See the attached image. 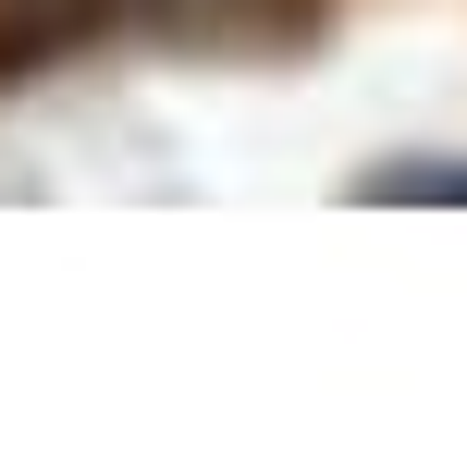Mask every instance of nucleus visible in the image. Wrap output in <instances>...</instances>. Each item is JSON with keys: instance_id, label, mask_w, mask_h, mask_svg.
<instances>
[{"instance_id": "1", "label": "nucleus", "mask_w": 467, "mask_h": 467, "mask_svg": "<svg viewBox=\"0 0 467 467\" xmlns=\"http://www.w3.org/2000/svg\"><path fill=\"white\" fill-rule=\"evenodd\" d=\"M123 0H0V87H37V74H62L74 49L111 37Z\"/></svg>"}, {"instance_id": "2", "label": "nucleus", "mask_w": 467, "mask_h": 467, "mask_svg": "<svg viewBox=\"0 0 467 467\" xmlns=\"http://www.w3.org/2000/svg\"><path fill=\"white\" fill-rule=\"evenodd\" d=\"M161 37H197V49H307V0H161Z\"/></svg>"}, {"instance_id": "3", "label": "nucleus", "mask_w": 467, "mask_h": 467, "mask_svg": "<svg viewBox=\"0 0 467 467\" xmlns=\"http://www.w3.org/2000/svg\"><path fill=\"white\" fill-rule=\"evenodd\" d=\"M345 197H369V210H467V161H381Z\"/></svg>"}]
</instances>
